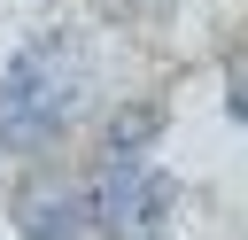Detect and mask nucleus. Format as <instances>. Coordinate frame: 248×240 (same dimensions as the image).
<instances>
[{
  "mask_svg": "<svg viewBox=\"0 0 248 240\" xmlns=\"http://www.w3.org/2000/svg\"><path fill=\"white\" fill-rule=\"evenodd\" d=\"M132 240H178V232H170V225H163V232H132Z\"/></svg>",
  "mask_w": 248,
  "mask_h": 240,
  "instance_id": "423d86ee",
  "label": "nucleus"
},
{
  "mask_svg": "<svg viewBox=\"0 0 248 240\" xmlns=\"http://www.w3.org/2000/svg\"><path fill=\"white\" fill-rule=\"evenodd\" d=\"M225 108H232V116L248 124V54H240V62L225 70Z\"/></svg>",
  "mask_w": 248,
  "mask_h": 240,
  "instance_id": "39448f33",
  "label": "nucleus"
},
{
  "mask_svg": "<svg viewBox=\"0 0 248 240\" xmlns=\"http://www.w3.org/2000/svg\"><path fill=\"white\" fill-rule=\"evenodd\" d=\"M163 132V108L155 101H132V108H116V124H108V139H101V163H140V147Z\"/></svg>",
  "mask_w": 248,
  "mask_h": 240,
  "instance_id": "20e7f679",
  "label": "nucleus"
},
{
  "mask_svg": "<svg viewBox=\"0 0 248 240\" xmlns=\"http://www.w3.org/2000/svg\"><path fill=\"white\" fill-rule=\"evenodd\" d=\"M16 232L23 240H85L93 209H85V178H23L16 186Z\"/></svg>",
  "mask_w": 248,
  "mask_h": 240,
  "instance_id": "7ed1b4c3",
  "label": "nucleus"
},
{
  "mask_svg": "<svg viewBox=\"0 0 248 240\" xmlns=\"http://www.w3.org/2000/svg\"><path fill=\"white\" fill-rule=\"evenodd\" d=\"M93 93V54L78 31H39L0 70V155H39Z\"/></svg>",
  "mask_w": 248,
  "mask_h": 240,
  "instance_id": "f257e3e1",
  "label": "nucleus"
},
{
  "mask_svg": "<svg viewBox=\"0 0 248 240\" xmlns=\"http://www.w3.org/2000/svg\"><path fill=\"white\" fill-rule=\"evenodd\" d=\"M170 201H178V178L155 170V163H101L85 178V209H93V232H163L170 225Z\"/></svg>",
  "mask_w": 248,
  "mask_h": 240,
  "instance_id": "f03ea898",
  "label": "nucleus"
}]
</instances>
